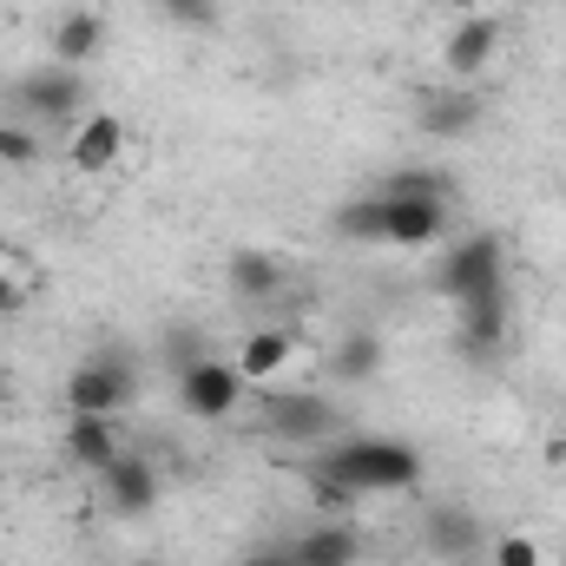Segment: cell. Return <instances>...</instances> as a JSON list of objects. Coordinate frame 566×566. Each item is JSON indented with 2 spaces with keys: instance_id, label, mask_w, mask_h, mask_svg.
Wrapping results in <instances>:
<instances>
[{
  "instance_id": "1",
  "label": "cell",
  "mask_w": 566,
  "mask_h": 566,
  "mask_svg": "<svg viewBox=\"0 0 566 566\" xmlns=\"http://www.w3.org/2000/svg\"><path fill=\"white\" fill-rule=\"evenodd\" d=\"M422 488V454L416 441L396 434H336L323 448L316 494L323 501H356V494H416Z\"/></svg>"
},
{
  "instance_id": "2",
  "label": "cell",
  "mask_w": 566,
  "mask_h": 566,
  "mask_svg": "<svg viewBox=\"0 0 566 566\" xmlns=\"http://www.w3.org/2000/svg\"><path fill=\"white\" fill-rule=\"evenodd\" d=\"M434 290L448 303H468V296H488V290H507V251L494 231H474V238H448L441 244V264H434Z\"/></svg>"
},
{
  "instance_id": "3",
  "label": "cell",
  "mask_w": 566,
  "mask_h": 566,
  "mask_svg": "<svg viewBox=\"0 0 566 566\" xmlns=\"http://www.w3.org/2000/svg\"><path fill=\"white\" fill-rule=\"evenodd\" d=\"M238 396H244V376L231 363H218V356H191L178 369V409L191 422H231Z\"/></svg>"
},
{
  "instance_id": "4",
  "label": "cell",
  "mask_w": 566,
  "mask_h": 566,
  "mask_svg": "<svg viewBox=\"0 0 566 566\" xmlns=\"http://www.w3.org/2000/svg\"><path fill=\"white\" fill-rule=\"evenodd\" d=\"M133 402V363L93 356L66 376V416H119Z\"/></svg>"
},
{
  "instance_id": "5",
  "label": "cell",
  "mask_w": 566,
  "mask_h": 566,
  "mask_svg": "<svg viewBox=\"0 0 566 566\" xmlns=\"http://www.w3.org/2000/svg\"><path fill=\"white\" fill-rule=\"evenodd\" d=\"M336 428H343V416H336V402L329 396H316V389H271V434L277 441H296V448H329L336 441Z\"/></svg>"
},
{
  "instance_id": "6",
  "label": "cell",
  "mask_w": 566,
  "mask_h": 566,
  "mask_svg": "<svg viewBox=\"0 0 566 566\" xmlns=\"http://www.w3.org/2000/svg\"><path fill=\"white\" fill-rule=\"evenodd\" d=\"M80 106H86V73L80 66H40V73H27L20 80V113L33 119V126H60V119H80Z\"/></svg>"
},
{
  "instance_id": "7",
  "label": "cell",
  "mask_w": 566,
  "mask_h": 566,
  "mask_svg": "<svg viewBox=\"0 0 566 566\" xmlns=\"http://www.w3.org/2000/svg\"><path fill=\"white\" fill-rule=\"evenodd\" d=\"M382 198V191H376ZM448 238V198H382V244L428 251Z\"/></svg>"
},
{
  "instance_id": "8",
  "label": "cell",
  "mask_w": 566,
  "mask_h": 566,
  "mask_svg": "<svg viewBox=\"0 0 566 566\" xmlns=\"http://www.w3.org/2000/svg\"><path fill=\"white\" fill-rule=\"evenodd\" d=\"M119 158H126V119H119V113H80V119H73L66 165H73L80 178H106Z\"/></svg>"
},
{
  "instance_id": "9",
  "label": "cell",
  "mask_w": 566,
  "mask_h": 566,
  "mask_svg": "<svg viewBox=\"0 0 566 566\" xmlns=\"http://www.w3.org/2000/svg\"><path fill=\"white\" fill-rule=\"evenodd\" d=\"M494 53H501V20H494V13H468V20H454V33L441 40V73H448L454 86H468L474 73L494 66Z\"/></svg>"
},
{
  "instance_id": "10",
  "label": "cell",
  "mask_w": 566,
  "mask_h": 566,
  "mask_svg": "<svg viewBox=\"0 0 566 566\" xmlns=\"http://www.w3.org/2000/svg\"><path fill=\"white\" fill-rule=\"evenodd\" d=\"M501 343H507V290H488V296L454 303V349L468 363H494Z\"/></svg>"
},
{
  "instance_id": "11",
  "label": "cell",
  "mask_w": 566,
  "mask_h": 566,
  "mask_svg": "<svg viewBox=\"0 0 566 566\" xmlns=\"http://www.w3.org/2000/svg\"><path fill=\"white\" fill-rule=\"evenodd\" d=\"M422 541L441 554V560H474V554H488V527H481V514H474V507H461V501L428 507Z\"/></svg>"
},
{
  "instance_id": "12",
  "label": "cell",
  "mask_w": 566,
  "mask_h": 566,
  "mask_svg": "<svg viewBox=\"0 0 566 566\" xmlns=\"http://www.w3.org/2000/svg\"><path fill=\"white\" fill-rule=\"evenodd\" d=\"M119 454H126V441H119V416H73V422H66V461H73V468L106 474Z\"/></svg>"
},
{
  "instance_id": "13",
  "label": "cell",
  "mask_w": 566,
  "mask_h": 566,
  "mask_svg": "<svg viewBox=\"0 0 566 566\" xmlns=\"http://www.w3.org/2000/svg\"><path fill=\"white\" fill-rule=\"evenodd\" d=\"M106 507L126 514V521H145V514L158 507V474H151V461L119 454V461L106 468Z\"/></svg>"
},
{
  "instance_id": "14",
  "label": "cell",
  "mask_w": 566,
  "mask_h": 566,
  "mask_svg": "<svg viewBox=\"0 0 566 566\" xmlns=\"http://www.w3.org/2000/svg\"><path fill=\"white\" fill-rule=\"evenodd\" d=\"M481 126V93H468V86H441V93H428L422 99V133L434 139H468Z\"/></svg>"
},
{
  "instance_id": "15",
  "label": "cell",
  "mask_w": 566,
  "mask_h": 566,
  "mask_svg": "<svg viewBox=\"0 0 566 566\" xmlns=\"http://www.w3.org/2000/svg\"><path fill=\"white\" fill-rule=\"evenodd\" d=\"M290 356H296V336H290V329H251V336L238 343L231 369H238L244 382H277L283 369H290Z\"/></svg>"
},
{
  "instance_id": "16",
  "label": "cell",
  "mask_w": 566,
  "mask_h": 566,
  "mask_svg": "<svg viewBox=\"0 0 566 566\" xmlns=\"http://www.w3.org/2000/svg\"><path fill=\"white\" fill-rule=\"evenodd\" d=\"M106 46V20L99 13H66L60 27H53V60L60 66H80L86 73V60Z\"/></svg>"
},
{
  "instance_id": "17",
  "label": "cell",
  "mask_w": 566,
  "mask_h": 566,
  "mask_svg": "<svg viewBox=\"0 0 566 566\" xmlns=\"http://www.w3.org/2000/svg\"><path fill=\"white\" fill-rule=\"evenodd\" d=\"M224 277H231V290H238V296L264 303V296H277V290H283V258H271V251H231Z\"/></svg>"
},
{
  "instance_id": "18",
  "label": "cell",
  "mask_w": 566,
  "mask_h": 566,
  "mask_svg": "<svg viewBox=\"0 0 566 566\" xmlns=\"http://www.w3.org/2000/svg\"><path fill=\"white\" fill-rule=\"evenodd\" d=\"M290 554H296L303 566H356V534L336 527V521H316L310 534L290 541Z\"/></svg>"
},
{
  "instance_id": "19",
  "label": "cell",
  "mask_w": 566,
  "mask_h": 566,
  "mask_svg": "<svg viewBox=\"0 0 566 566\" xmlns=\"http://www.w3.org/2000/svg\"><path fill=\"white\" fill-rule=\"evenodd\" d=\"M329 369H336V382H369V376L382 369V336H369V329H349V336H336V349H329Z\"/></svg>"
},
{
  "instance_id": "20",
  "label": "cell",
  "mask_w": 566,
  "mask_h": 566,
  "mask_svg": "<svg viewBox=\"0 0 566 566\" xmlns=\"http://www.w3.org/2000/svg\"><path fill=\"white\" fill-rule=\"evenodd\" d=\"M336 238L349 244H382V198H349L336 211Z\"/></svg>"
},
{
  "instance_id": "21",
  "label": "cell",
  "mask_w": 566,
  "mask_h": 566,
  "mask_svg": "<svg viewBox=\"0 0 566 566\" xmlns=\"http://www.w3.org/2000/svg\"><path fill=\"white\" fill-rule=\"evenodd\" d=\"M488 566H547L534 534H494L488 541Z\"/></svg>"
},
{
  "instance_id": "22",
  "label": "cell",
  "mask_w": 566,
  "mask_h": 566,
  "mask_svg": "<svg viewBox=\"0 0 566 566\" xmlns=\"http://www.w3.org/2000/svg\"><path fill=\"white\" fill-rule=\"evenodd\" d=\"M33 158H40V133L20 126V119H0V165L20 171V165H33Z\"/></svg>"
},
{
  "instance_id": "23",
  "label": "cell",
  "mask_w": 566,
  "mask_h": 566,
  "mask_svg": "<svg viewBox=\"0 0 566 566\" xmlns=\"http://www.w3.org/2000/svg\"><path fill=\"white\" fill-rule=\"evenodd\" d=\"M158 13L171 27H191V33H211L218 27V0H158Z\"/></svg>"
},
{
  "instance_id": "24",
  "label": "cell",
  "mask_w": 566,
  "mask_h": 566,
  "mask_svg": "<svg viewBox=\"0 0 566 566\" xmlns=\"http://www.w3.org/2000/svg\"><path fill=\"white\" fill-rule=\"evenodd\" d=\"M382 198H448V185H441V171L409 165V171H396V178H389V191H382Z\"/></svg>"
},
{
  "instance_id": "25",
  "label": "cell",
  "mask_w": 566,
  "mask_h": 566,
  "mask_svg": "<svg viewBox=\"0 0 566 566\" xmlns=\"http://www.w3.org/2000/svg\"><path fill=\"white\" fill-rule=\"evenodd\" d=\"M238 566H303V560H296V554H290V541H283V547H258V554H244Z\"/></svg>"
},
{
  "instance_id": "26",
  "label": "cell",
  "mask_w": 566,
  "mask_h": 566,
  "mask_svg": "<svg viewBox=\"0 0 566 566\" xmlns=\"http://www.w3.org/2000/svg\"><path fill=\"white\" fill-rule=\"evenodd\" d=\"M20 296H27L20 283H13V277H0V316H7V310H20Z\"/></svg>"
},
{
  "instance_id": "27",
  "label": "cell",
  "mask_w": 566,
  "mask_h": 566,
  "mask_svg": "<svg viewBox=\"0 0 566 566\" xmlns=\"http://www.w3.org/2000/svg\"><path fill=\"white\" fill-rule=\"evenodd\" d=\"M0 416H7V382H0Z\"/></svg>"
},
{
  "instance_id": "28",
  "label": "cell",
  "mask_w": 566,
  "mask_h": 566,
  "mask_svg": "<svg viewBox=\"0 0 566 566\" xmlns=\"http://www.w3.org/2000/svg\"><path fill=\"white\" fill-rule=\"evenodd\" d=\"M139 566H158V560H139Z\"/></svg>"
}]
</instances>
